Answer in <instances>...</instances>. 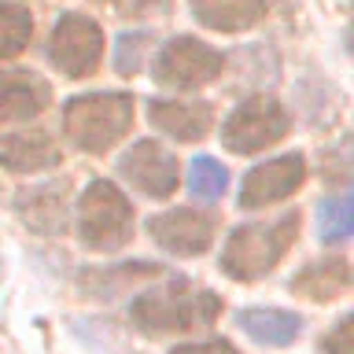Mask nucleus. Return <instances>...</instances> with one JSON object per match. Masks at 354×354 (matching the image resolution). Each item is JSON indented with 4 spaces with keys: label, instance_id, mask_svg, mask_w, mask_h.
<instances>
[{
    "label": "nucleus",
    "instance_id": "nucleus-1",
    "mask_svg": "<svg viewBox=\"0 0 354 354\" xmlns=\"http://www.w3.org/2000/svg\"><path fill=\"white\" fill-rule=\"evenodd\" d=\"M218 295L199 288L185 277H166L159 288H148L133 299L129 317L148 336H170V332H192L218 317Z\"/></svg>",
    "mask_w": 354,
    "mask_h": 354
},
{
    "label": "nucleus",
    "instance_id": "nucleus-2",
    "mask_svg": "<svg viewBox=\"0 0 354 354\" xmlns=\"http://www.w3.org/2000/svg\"><path fill=\"white\" fill-rule=\"evenodd\" d=\"M299 236V210H281L277 218L248 221L229 232L221 248V273L232 281H259L288 254Z\"/></svg>",
    "mask_w": 354,
    "mask_h": 354
},
{
    "label": "nucleus",
    "instance_id": "nucleus-3",
    "mask_svg": "<svg viewBox=\"0 0 354 354\" xmlns=\"http://www.w3.org/2000/svg\"><path fill=\"white\" fill-rule=\"evenodd\" d=\"M133 126V96L126 93H88L63 104V137L88 155H104Z\"/></svg>",
    "mask_w": 354,
    "mask_h": 354
},
{
    "label": "nucleus",
    "instance_id": "nucleus-4",
    "mask_svg": "<svg viewBox=\"0 0 354 354\" xmlns=\"http://www.w3.org/2000/svg\"><path fill=\"white\" fill-rule=\"evenodd\" d=\"M77 236L88 251H118L133 236V203L115 181H88L77 199Z\"/></svg>",
    "mask_w": 354,
    "mask_h": 354
},
{
    "label": "nucleus",
    "instance_id": "nucleus-5",
    "mask_svg": "<svg viewBox=\"0 0 354 354\" xmlns=\"http://www.w3.org/2000/svg\"><path fill=\"white\" fill-rule=\"evenodd\" d=\"M225 66V55L218 48H210L207 41L199 37H170L162 41V48L155 52L151 59V77L162 88H199L207 82H214Z\"/></svg>",
    "mask_w": 354,
    "mask_h": 354
},
{
    "label": "nucleus",
    "instance_id": "nucleus-6",
    "mask_svg": "<svg viewBox=\"0 0 354 354\" xmlns=\"http://www.w3.org/2000/svg\"><path fill=\"white\" fill-rule=\"evenodd\" d=\"M288 126H292V118H288V111L273 96H248L225 118L221 140H225V148L232 155H254L281 140Z\"/></svg>",
    "mask_w": 354,
    "mask_h": 354
},
{
    "label": "nucleus",
    "instance_id": "nucleus-7",
    "mask_svg": "<svg viewBox=\"0 0 354 354\" xmlns=\"http://www.w3.org/2000/svg\"><path fill=\"white\" fill-rule=\"evenodd\" d=\"M48 59L66 77L96 74L100 59H104V30H100V22L88 15H77V11L59 15L48 37Z\"/></svg>",
    "mask_w": 354,
    "mask_h": 354
},
{
    "label": "nucleus",
    "instance_id": "nucleus-8",
    "mask_svg": "<svg viewBox=\"0 0 354 354\" xmlns=\"http://www.w3.org/2000/svg\"><path fill=\"white\" fill-rule=\"evenodd\" d=\"M214 232H218V214L214 210H199V207H174L148 218V236L166 254H177V259L203 254L210 248V240H214Z\"/></svg>",
    "mask_w": 354,
    "mask_h": 354
},
{
    "label": "nucleus",
    "instance_id": "nucleus-9",
    "mask_svg": "<svg viewBox=\"0 0 354 354\" xmlns=\"http://www.w3.org/2000/svg\"><path fill=\"white\" fill-rule=\"evenodd\" d=\"M118 177L151 199H166L177 188V155L159 140H137L118 155Z\"/></svg>",
    "mask_w": 354,
    "mask_h": 354
},
{
    "label": "nucleus",
    "instance_id": "nucleus-10",
    "mask_svg": "<svg viewBox=\"0 0 354 354\" xmlns=\"http://www.w3.org/2000/svg\"><path fill=\"white\" fill-rule=\"evenodd\" d=\"M306 181V159L299 151L277 155V159H266L259 166H251L240 181V207L254 210V207H270L281 203L292 192H299V185Z\"/></svg>",
    "mask_w": 354,
    "mask_h": 354
},
{
    "label": "nucleus",
    "instance_id": "nucleus-11",
    "mask_svg": "<svg viewBox=\"0 0 354 354\" xmlns=\"http://www.w3.org/2000/svg\"><path fill=\"white\" fill-rule=\"evenodd\" d=\"M210 118L214 111L207 100H148V122L170 140H203Z\"/></svg>",
    "mask_w": 354,
    "mask_h": 354
},
{
    "label": "nucleus",
    "instance_id": "nucleus-12",
    "mask_svg": "<svg viewBox=\"0 0 354 354\" xmlns=\"http://www.w3.org/2000/svg\"><path fill=\"white\" fill-rule=\"evenodd\" d=\"M52 100V88L33 71H0V122L37 118Z\"/></svg>",
    "mask_w": 354,
    "mask_h": 354
},
{
    "label": "nucleus",
    "instance_id": "nucleus-13",
    "mask_svg": "<svg viewBox=\"0 0 354 354\" xmlns=\"http://www.w3.org/2000/svg\"><path fill=\"white\" fill-rule=\"evenodd\" d=\"M236 328L262 347H288L303 332V317L281 306H243L236 310Z\"/></svg>",
    "mask_w": 354,
    "mask_h": 354
},
{
    "label": "nucleus",
    "instance_id": "nucleus-14",
    "mask_svg": "<svg viewBox=\"0 0 354 354\" xmlns=\"http://www.w3.org/2000/svg\"><path fill=\"white\" fill-rule=\"evenodd\" d=\"M59 162V148L48 133L41 129H26V133H8L0 137V166L15 174H37Z\"/></svg>",
    "mask_w": 354,
    "mask_h": 354
},
{
    "label": "nucleus",
    "instance_id": "nucleus-15",
    "mask_svg": "<svg viewBox=\"0 0 354 354\" xmlns=\"http://www.w3.org/2000/svg\"><path fill=\"white\" fill-rule=\"evenodd\" d=\"M199 26L218 33H240L266 19L270 0H188Z\"/></svg>",
    "mask_w": 354,
    "mask_h": 354
},
{
    "label": "nucleus",
    "instance_id": "nucleus-16",
    "mask_svg": "<svg viewBox=\"0 0 354 354\" xmlns=\"http://www.w3.org/2000/svg\"><path fill=\"white\" fill-rule=\"evenodd\" d=\"M351 288V266L347 259H325V262H306L303 270L292 277V292L314 303H328V299L343 295Z\"/></svg>",
    "mask_w": 354,
    "mask_h": 354
},
{
    "label": "nucleus",
    "instance_id": "nucleus-17",
    "mask_svg": "<svg viewBox=\"0 0 354 354\" xmlns=\"http://www.w3.org/2000/svg\"><path fill=\"white\" fill-rule=\"evenodd\" d=\"M19 214L37 232H63V185H37L19 196Z\"/></svg>",
    "mask_w": 354,
    "mask_h": 354
},
{
    "label": "nucleus",
    "instance_id": "nucleus-18",
    "mask_svg": "<svg viewBox=\"0 0 354 354\" xmlns=\"http://www.w3.org/2000/svg\"><path fill=\"white\" fill-rule=\"evenodd\" d=\"M188 192L199 203H218L229 192V170L218 159H210V155H196L188 162Z\"/></svg>",
    "mask_w": 354,
    "mask_h": 354
},
{
    "label": "nucleus",
    "instance_id": "nucleus-19",
    "mask_svg": "<svg viewBox=\"0 0 354 354\" xmlns=\"http://www.w3.org/2000/svg\"><path fill=\"white\" fill-rule=\"evenodd\" d=\"M33 37V15L30 8L0 0V59H11L30 44Z\"/></svg>",
    "mask_w": 354,
    "mask_h": 354
},
{
    "label": "nucleus",
    "instance_id": "nucleus-20",
    "mask_svg": "<svg viewBox=\"0 0 354 354\" xmlns=\"http://www.w3.org/2000/svg\"><path fill=\"white\" fill-rule=\"evenodd\" d=\"M351 229H354L351 199H347V196L321 199V203H317V232H321V243H328V248H339V243H347Z\"/></svg>",
    "mask_w": 354,
    "mask_h": 354
},
{
    "label": "nucleus",
    "instance_id": "nucleus-21",
    "mask_svg": "<svg viewBox=\"0 0 354 354\" xmlns=\"http://www.w3.org/2000/svg\"><path fill=\"white\" fill-rule=\"evenodd\" d=\"M148 48H151V30H126L118 33L115 41V71L122 77L137 74L144 59H148Z\"/></svg>",
    "mask_w": 354,
    "mask_h": 354
},
{
    "label": "nucleus",
    "instance_id": "nucleus-22",
    "mask_svg": "<svg viewBox=\"0 0 354 354\" xmlns=\"http://www.w3.org/2000/svg\"><path fill=\"white\" fill-rule=\"evenodd\" d=\"M351 328H354V314H343V317L336 321V328H332L328 336L321 339L325 354H354V347H351Z\"/></svg>",
    "mask_w": 354,
    "mask_h": 354
},
{
    "label": "nucleus",
    "instance_id": "nucleus-23",
    "mask_svg": "<svg viewBox=\"0 0 354 354\" xmlns=\"http://www.w3.org/2000/svg\"><path fill=\"white\" fill-rule=\"evenodd\" d=\"M170 354H240V351L225 339H203V343H181Z\"/></svg>",
    "mask_w": 354,
    "mask_h": 354
},
{
    "label": "nucleus",
    "instance_id": "nucleus-24",
    "mask_svg": "<svg viewBox=\"0 0 354 354\" xmlns=\"http://www.w3.org/2000/svg\"><path fill=\"white\" fill-rule=\"evenodd\" d=\"M170 8V0H122L126 15H162Z\"/></svg>",
    "mask_w": 354,
    "mask_h": 354
}]
</instances>
